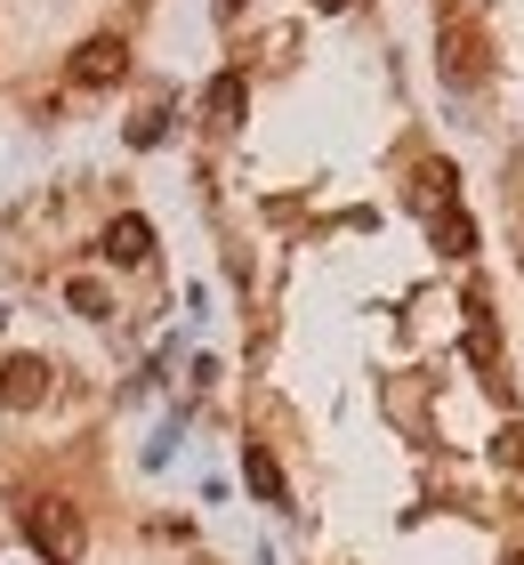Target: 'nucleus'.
Masks as SVG:
<instances>
[{
  "label": "nucleus",
  "mask_w": 524,
  "mask_h": 565,
  "mask_svg": "<svg viewBox=\"0 0 524 565\" xmlns=\"http://www.w3.org/2000/svg\"><path fill=\"white\" fill-rule=\"evenodd\" d=\"M314 9H323V17H339V9H347V0H314Z\"/></svg>",
  "instance_id": "9d476101"
},
{
  "label": "nucleus",
  "mask_w": 524,
  "mask_h": 565,
  "mask_svg": "<svg viewBox=\"0 0 524 565\" xmlns=\"http://www.w3.org/2000/svg\"><path fill=\"white\" fill-rule=\"evenodd\" d=\"M243 477H250V493H258V501H282V469H275V452H267V445H250V452H243Z\"/></svg>",
  "instance_id": "39448f33"
},
{
  "label": "nucleus",
  "mask_w": 524,
  "mask_h": 565,
  "mask_svg": "<svg viewBox=\"0 0 524 565\" xmlns=\"http://www.w3.org/2000/svg\"><path fill=\"white\" fill-rule=\"evenodd\" d=\"M243 106H250L243 73H218V82H210V121H243Z\"/></svg>",
  "instance_id": "423d86ee"
},
{
  "label": "nucleus",
  "mask_w": 524,
  "mask_h": 565,
  "mask_svg": "<svg viewBox=\"0 0 524 565\" xmlns=\"http://www.w3.org/2000/svg\"><path fill=\"white\" fill-rule=\"evenodd\" d=\"M105 259H114V267H138V259H153V226H146L138 211H121L114 226H105Z\"/></svg>",
  "instance_id": "20e7f679"
},
{
  "label": "nucleus",
  "mask_w": 524,
  "mask_h": 565,
  "mask_svg": "<svg viewBox=\"0 0 524 565\" xmlns=\"http://www.w3.org/2000/svg\"><path fill=\"white\" fill-rule=\"evenodd\" d=\"M24 542H33L49 565H73L82 557V518H73V501H33L24 509Z\"/></svg>",
  "instance_id": "f257e3e1"
},
{
  "label": "nucleus",
  "mask_w": 524,
  "mask_h": 565,
  "mask_svg": "<svg viewBox=\"0 0 524 565\" xmlns=\"http://www.w3.org/2000/svg\"><path fill=\"white\" fill-rule=\"evenodd\" d=\"M516 565H524V550H516Z\"/></svg>",
  "instance_id": "f8f14e48"
},
{
  "label": "nucleus",
  "mask_w": 524,
  "mask_h": 565,
  "mask_svg": "<svg viewBox=\"0 0 524 565\" xmlns=\"http://www.w3.org/2000/svg\"><path fill=\"white\" fill-rule=\"evenodd\" d=\"M65 299L82 307V316H105V282H89V275H73V282H65Z\"/></svg>",
  "instance_id": "6e6552de"
},
{
  "label": "nucleus",
  "mask_w": 524,
  "mask_h": 565,
  "mask_svg": "<svg viewBox=\"0 0 524 565\" xmlns=\"http://www.w3.org/2000/svg\"><path fill=\"white\" fill-rule=\"evenodd\" d=\"M436 235H443V250H452V259H468V250H477V226H468V211H443Z\"/></svg>",
  "instance_id": "0eeeda50"
},
{
  "label": "nucleus",
  "mask_w": 524,
  "mask_h": 565,
  "mask_svg": "<svg viewBox=\"0 0 524 565\" xmlns=\"http://www.w3.org/2000/svg\"><path fill=\"white\" fill-rule=\"evenodd\" d=\"M218 9H226V17H234V9H243V0H218Z\"/></svg>",
  "instance_id": "9b49d317"
},
{
  "label": "nucleus",
  "mask_w": 524,
  "mask_h": 565,
  "mask_svg": "<svg viewBox=\"0 0 524 565\" xmlns=\"http://www.w3.org/2000/svg\"><path fill=\"white\" fill-rule=\"evenodd\" d=\"M41 396H49V364L41 355H9V364H0V404L24 413V404H41Z\"/></svg>",
  "instance_id": "7ed1b4c3"
},
{
  "label": "nucleus",
  "mask_w": 524,
  "mask_h": 565,
  "mask_svg": "<svg viewBox=\"0 0 524 565\" xmlns=\"http://www.w3.org/2000/svg\"><path fill=\"white\" fill-rule=\"evenodd\" d=\"M153 138H162V106H146L138 121H129V146H153Z\"/></svg>",
  "instance_id": "1a4fd4ad"
},
{
  "label": "nucleus",
  "mask_w": 524,
  "mask_h": 565,
  "mask_svg": "<svg viewBox=\"0 0 524 565\" xmlns=\"http://www.w3.org/2000/svg\"><path fill=\"white\" fill-rule=\"evenodd\" d=\"M121 73H129V49L114 33L82 41V57H73V82H82V89H105V82H121Z\"/></svg>",
  "instance_id": "f03ea898"
}]
</instances>
